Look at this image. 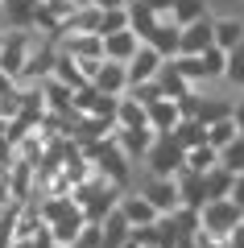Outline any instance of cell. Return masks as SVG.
Returning a JSON list of instances; mask_svg holds the SVG:
<instances>
[{
    "label": "cell",
    "instance_id": "9c48e42d",
    "mask_svg": "<svg viewBox=\"0 0 244 248\" xmlns=\"http://www.w3.org/2000/svg\"><path fill=\"white\" fill-rule=\"evenodd\" d=\"M203 50H211V17L178 29V58H195Z\"/></svg>",
    "mask_w": 244,
    "mask_h": 248
},
{
    "label": "cell",
    "instance_id": "83f0119b",
    "mask_svg": "<svg viewBox=\"0 0 244 248\" xmlns=\"http://www.w3.org/2000/svg\"><path fill=\"white\" fill-rule=\"evenodd\" d=\"M228 116H232V124H236V133L244 137V95H232V112H228Z\"/></svg>",
    "mask_w": 244,
    "mask_h": 248
},
{
    "label": "cell",
    "instance_id": "2e32d148",
    "mask_svg": "<svg viewBox=\"0 0 244 248\" xmlns=\"http://www.w3.org/2000/svg\"><path fill=\"white\" fill-rule=\"evenodd\" d=\"M149 50H157V54H162V58H178V25H174V21H170V17H162V21H157V29H153V33H149Z\"/></svg>",
    "mask_w": 244,
    "mask_h": 248
},
{
    "label": "cell",
    "instance_id": "44dd1931",
    "mask_svg": "<svg viewBox=\"0 0 244 248\" xmlns=\"http://www.w3.org/2000/svg\"><path fill=\"white\" fill-rule=\"evenodd\" d=\"M219 166V153L211 149V145H195V149L182 153V170H191V174H207V170Z\"/></svg>",
    "mask_w": 244,
    "mask_h": 248
},
{
    "label": "cell",
    "instance_id": "7c38bea8",
    "mask_svg": "<svg viewBox=\"0 0 244 248\" xmlns=\"http://www.w3.org/2000/svg\"><path fill=\"white\" fill-rule=\"evenodd\" d=\"M137 33L132 29H120V33H108V37H99V50H104V62H129L132 54H137Z\"/></svg>",
    "mask_w": 244,
    "mask_h": 248
},
{
    "label": "cell",
    "instance_id": "9a60e30c",
    "mask_svg": "<svg viewBox=\"0 0 244 248\" xmlns=\"http://www.w3.org/2000/svg\"><path fill=\"white\" fill-rule=\"evenodd\" d=\"M157 91H162V99H174V104H178V99H186V95H191V83H186L182 79V75H178V66H174V62H162V71H157Z\"/></svg>",
    "mask_w": 244,
    "mask_h": 248
},
{
    "label": "cell",
    "instance_id": "52a82bcc",
    "mask_svg": "<svg viewBox=\"0 0 244 248\" xmlns=\"http://www.w3.org/2000/svg\"><path fill=\"white\" fill-rule=\"evenodd\" d=\"M145 124H149V133H153V137H170L178 124H182V112H178L174 99H157V104L145 108Z\"/></svg>",
    "mask_w": 244,
    "mask_h": 248
},
{
    "label": "cell",
    "instance_id": "cb8c5ba5",
    "mask_svg": "<svg viewBox=\"0 0 244 248\" xmlns=\"http://www.w3.org/2000/svg\"><path fill=\"white\" fill-rule=\"evenodd\" d=\"M228 190H232V174H228V170H207V174H203V199H228Z\"/></svg>",
    "mask_w": 244,
    "mask_h": 248
},
{
    "label": "cell",
    "instance_id": "d6986e66",
    "mask_svg": "<svg viewBox=\"0 0 244 248\" xmlns=\"http://www.w3.org/2000/svg\"><path fill=\"white\" fill-rule=\"evenodd\" d=\"M54 83H62L66 91H83L87 87V79H83V71H79V62L75 58H66V54H58L54 58V75H50Z\"/></svg>",
    "mask_w": 244,
    "mask_h": 248
},
{
    "label": "cell",
    "instance_id": "e0dca14e",
    "mask_svg": "<svg viewBox=\"0 0 244 248\" xmlns=\"http://www.w3.org/2000/svg\"><path fill=\"white\" fill-rule=\"evenodd\" d=\"M124 13H129V29L137 33V42H149V33H153L157 21H162L157 13H149L141 0H129V4H124Z\"/></svg>",
    "mask_w": 244,
    "mask_h": 248
},
{
    "label": "cell",
    "instance_id": "30bf717a",
    "mask_svg": "<svg viewBox=\"0 0 244 248\" xmlns=\"http://www.w3.org/2000/svg\"><path fill=\"white\" fill-rule=\"evenodd\" d=\"M244 42V17H232V13H224V17H211V46L215 50H236V46Z\"/></svg>",
    "mask_w": 244,
    "mask_h": 248
},
{
    "label": "cell",
    "instance_id": "3957f363",
    "mask_svg": "<svg viewBox=\"0 0 244 248\" xmlns=\"http://www.w3.org/2000/svg\"><path fill=\"white\" fill-rule=\"evenodd\" d=\"M33 42H37V33H17V29H4V33H0V75H9V79L17 83V75H21V66H25Z\"/></svg>",
    "mask_w": 244,
    "mask_h": 248
},
{
    "label": "cell",
    "instance_id": "ffe728a7",
    "mask_svg": "<svg viewBox=\"0 0 244 248\" xmlns=\"http://www.w3.org/2000/svg\"><path fill=\"white\" fill-rule=\"evenodd\" d=\"M203 17H211L207 0H174V9H170V21H174L178 29H182V25H195V21H203Z\"/></svg>",
    "mask_w": 244,
    "mask_h": 248
},
{
    "label": "cell",
    "instance_id": "d4e9b609",
    "mask_svg": "<svg viewBox=\"0 0 244 248\" xmlns=\"http://www.w3.org/2000/svg\"><path fill=\"white\" fill-rule=\"evenodd\" d=\"M170 141H174L182 153L195 149V145H207V141H203V124H199V120H182L174 133H170Z\"/></svg>",
    "mask_w": 244,
    "mask_h": 248
},
{
    "label": "cell",
    "instance_id": "4fadbf2b",
    "mask_svg": "<svg viewBox=\"0 0 244 248\" xmlns=\"http://www.w3.org/2000/svg\"><path fill=\"white\" fill-rule=\"evenodd\" d=\"M174 186H178V207L186 211H199L207 199H203V174H191V170H178L174 174Z\"/></svg>",
    "mask_w": 244,
    "mask_h": 248
},
{
    "label": "cell",
    "instance_id": "4316f807",
    "mask_svg": "<svg viewBox=\"0 0 244 248\" xmlns=\"http://www.w3.org/2000/svg\"><path fill=\"white\" fill-rule=\"evenodd\" d=\"M120 29H129V13H124V9H112V13H99V21H96V37H108V33H120Z\"/></svg>",
    "mask_w": 244,
    "mask_h": 248
},
{
    "label": "cell",
    "instance_id": "5b68a950",
    "mask_svg": "<svg viewBox=\"0 0 244 248\" xmlns=\"http://www.w3.org/2000/svg\"><path fill=\"white\" fill-rule=\"evenodd\" d=\"M37 25V0H0V33L17 29V33H33Z\"/></svg>",
    "mask_w": 244,
    "mask_h": 248
},
{
    "label": "cell",
    "instance_id": "8fae6325",
    "mask_svg": "<svg viewBox=\"0 0 244 248\" xmlns=\"http://www.w3.org/2000/svg\"><path fill=\"white\" fill-rule=\"evenodd\" d=\"M87 87H96L99 95H112V99H120L124 91H129L124 66H120V62H99V71L91 75V83H87Z\"/></svg>",
    "mask_w": 244,
    "mask_h": 248
},
{
    "label": "cell",
    "instance_id": "277c9868",
    "mask_svg": "<svg viewBox=\"0 0 244 248\" xmlns=\"http://www.w3.org/2000/svg\"><path fill=\"white\" fill-rule=\"evenodd\" d=\"M137 195L145 199V203L153 207L157 215H170V211H178V186H174V178H141Z\"/></svg>",
    "mask_w": 244,
    "mask_h": 248
},
{
    "label": "cell",
    "instance_id": "7402d4cb",
    "mask_svg": "<svg viewBox=\"0 0 244 248\" xmlns=\"http://www.w3.org/2000/svg\"><path fill=\"white\" fill-rule=\"evenodd\" d=\"M236 137H240V133H236L232 116H224V120H215V124H207V128H203V141H207V145H211L215 153L224 149V145H232Z\"/></svg>",
    "mask_w": 244,
    "mask_h": 248
},
{
    "label": "cell",
    "instance_id": "5bb4252c",
    "mask_svg": "<svg viewBox=\"0 0 244 248\" xmlns=\"http://www.w3.org/2000/svg\"><path fill=\"white\" fill-rule=\"evenodd\" d=\"M96 232H99V248H120V244H129V232L132 228L124 223V215L112 207V211L96 223Z\"/></svg>",
    "mask_w": 244,
    "mask_h": 248
},
{
    "label": "cell",
    "instance_id": "ba28073f",
    "mask_svg": "<svg viewBox=\"0 0 244 248\" xmlns=\"http://www.w3.org/2000/svg\"><path fill=\"white\" fill-rule=\"evenodd\" d=\"M116 211L124 215V223H129V228H153V223L162 219V215H157L153 207H149L145 199L137 195V190H124V195H120V203H116Z\"/></svg>",
    "mask_w": 244,
    "mask_h": 248
},
{
    "label": "cell",
    "instance_id": "4dcf8cb0",
    "mask_svg": "<svg viewBox=\"0 0 244 248\" xmlns=\"http://www.w3.org/2000/svg\"><path fill=\"white\" fill-rule=\"evenodd\" d=\"M87 4H91L96 13H112V9H124L129 0H87Z\"/></svg>",
    "mask_w": 244,
    "mask_h": 248
},
{
    "label": "cell",
    "instance_id": "ac0fdd59",
    "mask_svg": "<svg viewBox=\"0 0 244 248\" xmlns=\"http://www.w3.org/2000/svg\"><path fill=\"white\" fill-rule=\"evenodd\" d=\"M112 128H149L145 124V108L137 104V99H129V95H120L116 99V116H112Z\"/></svg>",
    "mask_w": 244,
    "mask_h": 248
},
{
    "label": "cell",
    "instance_id": "f1b7e54d",
    "mask_svg": "<svg viewBox=\"0 0 244 248\" xmlns=\"http://www.w3.org/2000/svg\"><path fill=\"white\" fill-rule=\"evenodd\" d=\"M228 199L244 211V174H232V190H228Z\"/></svg>",
    "mask_w": 244,
    "mask_h": 248
},
{
    "label": "cell",
    "instance_id": "f546056e",
    "mask_svg": "<svg viewBox=\"0 0 244 248\" xmlns=\"http://www.w3.org/2000/svg\"><path fill=\"white\" fill-rule=\"evenodd\" d=\"M149 13H157V17H170V9H174V0H141Z\"/></svg>",
    "mask_w": 244,
    "mask_h": 248
},
{
    "label": "cell",
    "instance_id": "603a6c76",
    "mask_svg": "<svg viewBox=\"0 0 244 248\" xmlns=\"http://www.w3.org/2000/svg\"><path fill=\"white\" fill-rule=\"evenodd\" d=\"M224 83L232 91H240L244 95V42L236 46V50H228V62H224Z\"/></svg>",
    "mask_w": 244,
    "mask_h": 248
},
{
    "label": "cell",
    "instance_id": "8992f818",
    "mask_svg": "<svg viewBox=\"0 0 244 248\" xmlns=\"http://www.w3.org/2000/svg\"><path fill=\"white\" fill-rule=\"evenodd\" d=\"M162 54L157 50H149L145 42L137 46V54H132L129 62H124V79H129V87H137V83H153L157 79V71H162Z\"/></svg>",
    "mask_w": 244,
    "mask_h": 248
},
{
    "label": "cell",
    "instance_id": "7a4b0ae2",
    "mask_svg": "<svg viewBox=\"0 0 244 248\" xmlns=\"http://www.w3.org/2000/svg\"><path fill=\"white\" fill-rule=\"evenodd\" d=\"M141 170H145V178H174L182 170V149L170 137H153V145L141 157Z\"/></svg>",
    "mask_w": 244,
    "mask_h": 248
},
{
    "label": "cell",
    "instance_id": "1f68e13d",
    "mask_svg": "<svg viewBox=\"0 0 244 248\" xmlns=\"http://www.w3.org/2000/svg\"><path fill=\"white\" fill-rule=\"evenodd\" d=\"M0 211H4V207H0Z\"/></svg>",
    "mask_w": 244,
    "mask_h": 248
},
{
    "label": "cell",
    "instance_id": "484cf974",
    "mask_svg": "<svg viewBox=\"0 0 244 248\" xmlns=\"http://www.w3.org/2000/svg\"><path fill=\"white\" fill-rule=\"evenodd\" d=\"M219 170H228V174H244V137H236L232 145L219 149Z\"/></svg>",
    "mask_w": 244,
    "mask_h": 248
},
{
    "label": "cell",
    "instance_id": "6da1fadb",
    "mask_svg": "<svg viewBox=\"0 0 244 248\" xmlns=\"http://www.w3.org/2000/svg\"><path fill=\"white\" fill-rule=\"evenodd\" d=\"M240 219H244V211L232 203V199H211V203L199 207V236H207L211 244L228 248V240L236 236Z\"/></svg>",
    "mask_w": 244,
    "mask_h": 248
}]
</instances>
